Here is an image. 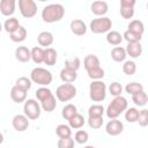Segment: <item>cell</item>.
Instances as JSON below:
<instances>
[{
	"mask_svg": "<svg viewBox=\"0 0 148 148\" xmlns=\"http://www.w3.org/2000/svg\"><path fill=\"white\" fill-rule=\"evenodd\" d=\"M2 29H3V25H2V24H1V22H0V31H1Z\"/></svg>",
	"mask_w": 148,
	"mask_h": 148,
	"instance_id": "cell-46",
	"label": "cell"
},
{
	"mask_svg": "<svg viewBox=\"0 0 148 148\" xmlns=\"http://www.w3.org/2000/svg\"><path fill=\"white\" fill-rule=\"evenodd\" d=\"M77 77V74L75 71H71L67 68H62L60 71V79L64 83H73Z\"/></svg>",
	"mask_w": 148,
	"mask_h": 148,
	"instance_id": "cell-24",
	"label": "cell"
},
{
	"mask_svg": "<svg viewBox=\"0 0 148 148\" xmlns=\"http://www.w3.org/2000/svg\"><path fill=\"white\" fill-rule=\"evenodd\" d=\"M30 54H31V60L39 65L44 61V49L40 46H35L30 50Z\"/></svg>",
	"mask_w": 148,
	"mask_h": 148,
	"instance_id": "cell-26",
	"label": "cell"
},
{
	"mask_svg": "<svg viewBox=\"0 0 148 148\" xmlns=\"http://www.w3.org/2000/svg\"><path fill=\"white\" fill-rule=\"evenodd\" d=\"M84 148H95V147H94V146H86Z\"/></svg>",
	"mask_w": 148,
	"mask_h": 148,
	"instance_id": "cell-47",
	"label": "cell"
},
{
	"mask_svg": "<svg viewBox=\"0 0 148 148\" xmlns=\"http://www.w3.org/2000/svg\"><path fill=\"white\" fill-rule=\"evenodd\" d=\"M83 66H84L87 72H90V71L99 68L101 67V62H99V59H98L97 56L88 54V56H86V58L83 60Z\"/></svg>",
	"mask_w": 148,
	"mask_h": 148,
	"instance_id": "cell-14",
	"label": "cell"
},
{
	"mask_svg": "<svg viewBox=\"0 0 148 148\" xmlns=\"http://www.w3.org/2000/svg\"><path fill=\"white\" fill-rule=\"evenodd\" d=\"M121 36H123V39H125V40L127 42V44H128V43H138V42H140L141 38H142V36L136 35V34H133V32H131V31H128V30H126Z\"/></svg>",
	"mask_w": 148,
	"mask_h": 148,
	"instance_id": "cell-40",
	"label": "cell"
},
{
	"mask_svg": "<svg viewBox=\"0 0 148 148\" xmlns=\"http://www.w3.org/2000/svg\"><path fill=\"white\" fill-rule=\"evenodd\" d=\"M58 148H74V139H72V136L65 138V139H59Z\"/></svg>",
	"mask_w": 148,
	"mask_h": 148,
	"instance_id": "cell-44",
	"label": "cell"
},
{
	"mask_svg": "<svg viewBox=\"0 0 148 148\" xmlns=\"http://www.w3.org/2000/svg\"><path fill=\"white\" fill-rule=\"evenodd\" d=\"M27 92L28 91H25V90H23V89H21L18 87H16V86H14L10 89V98H12L13 102H15L17 104L23 103L27 99Z\"/></svg>",
	"mask_w": 148,
	"mask_h": 148,
	"instance_id": "cell-16",
	"label": "cell"
},
{
	"mask_svg": "<svg viewBox=\"0 0 148 148\" xmlns=\"http://www.w3.org/2000/svg\"><path fill=\"white\" fill-rule=\"evenodd\" d=\"M104 120L103 117H89L88 118V125L90 126V128L92 130H98L102 127Z\"/></svg>",
	"mask_w": 148,
	"mask_h": 148,
	"instance_id": "cell-41",
	"label": "cell"
},
{
	"mask_svg": "<svg viewBox=\"0 0 148 148\" xmlns=\"http://www.w3.org/2000/svg\"><path fill=\"white\" fill-rule=\"evenodd\" d=\"M56 133L58 135L59 139H65V138H69L72 135V128L68 125L65 124H60L56 127Z\"/></svg>",
	"mask_w": 148,
	"mask_h": 148,
	"instance_id": "cell-30",
	"label": "cell"
},
{
	"mask_svg": "<svg viewBox=\"0 0 148 148\" xmlns=\"http://www.w3.org/2000/svg\"><path fill=\"white\" fill-rule=\"evenodd\" d=\"M105 131L111 136L119 135L124 131V124L118 119H110L105 125Z\"/></svg>",
	"mask_w": 148,
	"mask_h": 148,
	"instance_id": "cell-10",
	"label": "cell"
},
{
	"mask_svg": "<svg viewBox=\"0 0 148 148\" xmlns=\"http://www.w3.org/2000/svg\"><path fill=\"white\" fill-rule=\"evenodd\" d=\"M30 80H31V82H34L40 87H46L52 82L53 76H52L51 72L47 71L46 68L35 67L30 73Z\"/></svg>",
	"mask_w": 148,
	"mask_h": 148,
	"instance_id": "cell-3",
	"label": "cell"
},
{
	"mask_svg": "<svg viewBox=\"0 0 148 148\" xmlns=\"http://www.w3.org/2000/svg\"><path fill=\"white\" fill-rule=\"evenodd\" d=\"M106 42L109 43V44H111V45H114V46H117V45H119L121 42H123V36H121V34L120 32H118V31H114V30H110L108 34H106Z\"/></svg>",
	"mask_w": 148,
	"mask_h": 148,
	"instance_id": "cell-27",
	"label": "cell"
},
{
	"mask_svg": "<svg viewBox=\"0 0 148 148\" xmlns=\"http://www.w3.org/2000/svg\"><path fill=\"white\" fill-rule=\"evenodd\" d=\"M109 92H110L113 97L121 96V92H123V86H121L119 82H112V83L109 86Z\"/></svg>",
	"mask_w": 148,
	"mask_h": 148,
	"instance_id": "cell-42",
	"label": "cell"
},
{
	"mask_svg": "<svg viewBox=\"0 0 148 148\" xmlns=\"http://www.w3.org/2000/svg\"><path fill=\"white\" fill-rule=\"evenodd\" d=\"M90 30L94 34H105L109 32L112 28V21L111 18L106 17V16H102V17H97L94 18L90 22Z\"/></svg>",
	"mask_w": 148,
	"mask_h": 148,
	"instance_id": "cell-6",
	"label": "cell"
},
{
	"mask_svg": "<svg viewBox=\"0 0 148 148\" xmlns=\"http://www.w3.org/2000/svg\"><path fill=\"white\" fill-rule=\"evenodd\" d=\"M16 1L15 0H1L0 1V13L3 16H12L15 13Z\"/></svg>",
	"mask_w": 148,
	"mask_h": 148,
	"instance_id": "cell-12",
	"label": "cell"
},
{
	"mask_svg": "<svg viewBox=\"0 0 148 148\" xmlns=\"http://www.w3.org/2000/svg\"><path fill=\"white\" fill-rule=\"evenodd\" d=\"M139 117V110L136 108H127L125 110V120L128 123H136Z\"/></svg>",
	"mask_w": 148,
	"mask_h": 148,
	"instance_id": "cell-33",
	"label": "cell"
},
{
	"mask_svg": "<svg viewBox=\"0 0 148 148\" xmlns=\"http://www.w3.org/2000/svg\"><path fill=\"white\" fill-rule=\"evenodd\" d=\"M126 57H127L126 56V51L121 46H116V47H113L111 50V58L116 62H123V61H125Z\"/></svg>",
	"mask_w": 148,
	"mask_h": 148,
	"instance_id": "cell-25",
	"label": "cell"
},
{
	"mask_svg": "<svg viewBox=\"0 0 148 148\" xmlns=\"http://www.w3.org/2000/svg\"><path fill=\"white\" fill-rule=\"evenodd\" d=\"M123 72H124L126 75H128V76L135 74V72H136V64H135L133 60H126V61H124Z\"/></svg>",
	"mask_w": 148,
	"mask_h": 148,
	"instance_id": "cell-36",
	"label": "cell"
},
{
	"mask_svg": "<svg viewBox=\"0 0 148 148\" xmlns=\"http://www.w3.org/2000/svg\"><path fill=\"white\" fill-rule=\"evenodd\" d=\"M136 123H139L141 127H146L148 125V110L147 109H142L141 111H139V117H138Z\"/></svg>",
	"mask_w": 148,
	"mask_h": 148,
	"instance_id": "cell-43",
	"label": "cell"
},
{
	"mask_svg": "<svg viewBox=\"0 0 148 148\" xmlns=\"http://www.w3.org/2000/svg\"><path fill=\"white\" fill-rule=\"evenodd\" d=\"M88 139H89V134H88V132H86V131H83V130H79V131L75 132L74 141H75L76 143L83 145V143H86V142L88 141Z\"/></svg>",
	"mask_w": 148,
	"mask_h": 148,
	"instance_id": "cell-39",
	"label": "cell"
},
{
	"mask_svg": "<svg viewBox=\"0 0 148 148\" xmlns=\"http://www.w3.org/2000/svg\"><path fill=\"white\" fill-rule=\"evenodd\" d=\"M127 106H128L127 99L124 96H117L108 105L105 113H106L109 119H117L127 109Z\"/></svg>",
	"mask_w": 148,
	"mask_h": 148,
	"instance_id": "cell-2",
	"label": "cell"
},
{
	"mask_svg": "<svg viewBox=\"0 0 148 148\" xmlns=\"http://www.w3.org/2000/svg\"><path fill=\"white\" fill-rule=\"evenodd\" d=\"M84 123H86V119H84V117L82 116V114H80V113H76L75 116H73L69 120H68V126L71 127V128H74V130H79V128H81L83 125H84Z\"/></svg>",
	"mask_w": 148,
	"mask_h": 148,
	"instance_id": "cell-28",
	"label": "cell"
},
{
	"mask_svg": "<svg viewBox=\"0 0 148 148\" xmlns=\"http://www.w3.org/2000/svg\"><path fill=\"white\" fill-rule=\"evenodd\" d=\"M125 51H126V56H130L131 58L135 59V58H139L141 56L142 45H141L140 42H138V43H128L126 49H125Z\"/></svg>",
	"mask_w": 148,
	"mask_h": 148,
	"instance_id": "cell-17",
	"label": "cell"
},
{
	"mask_svg": "<svg viewBox=\"0 0 148 148\" xmlns=\"http://www.w3.org/2000/svg\"><path fill=\"white\" fill-rule=\"evenodd\" d=\"M27 35H28L27 29H25L23 25H20V27L17 28V30H15L13 34L9 35V38H10V40L14 42V43H21V42H23V40L27 38Z\"/></svg>",
	"mask_w": 148,
	"mask_h": 148,
	"instance_id": "cell-22",
	"label": "cell"
},
{
	"mask_svg": "<svg viewBox=\"0 0 148 148\" xmlns=\"http://www.w3.org/2000/svg\"><path fill=\"white\" fill-rule=\"evenodd\" d=\"M21 24L18 23V20L16 18V17H9V18H7L6 21H5V23H3V29L10 35V34H13L15 30H17V28L20 27Z\"/></svg>",
	"mask_w": 148,
	"mask_h": 148,
	"instance_id": "cell-29",
	"label": "cell"
},
{
	"mask_svg": "<svg viewBox=\"0 0 148 148\" xmlns=\"http://www.w3.org/2000/svg\"><path fill=\"white\" fill-rule=\"evenodd\" d=\"M69 28H71V31L76 35V36H83L86 32H87V25L86 23L82 21V20H73L69 24Z\"/></svg>",
	"mask_w": 148,
	"mask_h": 148,
	"instance_id": "cell-15",
	"label": "cell"
},
{
	"mask_svg": "<svg viewBox=\"0 0 148 148\" xmlns=\"http://www.w3.org/2000/svg\"><path fill=\"white\" fill-rule=\"evenodd\" d=\"M76 96V87L72 83H62L56 90V97L60 102H68Z\"/></svg>",
	"mask_w": 148,
	"mask_h": 148,
	"instance_id": "cell-5",
	"label": "cell"
},
{
	"mask_svg": "<svg viewBox=\"0 0 148 148\" xmlns=\"http://www.w3.org/2000/svg\"><path fill=\"white\" fill-rule=\"evenodd\" d=\"M58 59V53L53 47H47L44 50V64L47 66H53L56 65Z\"/></svg>",
	"mask_w": 148,
	"mask_h": 148,
	"instance_id": "cell-21",
	"label": "cell"
},
{
	"mask_svg": "<svg viewBox=\"0 0 148 148\" xmlns=\"http://www.w3.org/2000/svg\"><path fill=\"white\" fill-rule=\"evenodd\" d=\"M104 112H105V109L101 104H94L88 109L89 117H103Z\"/></svg>",
	"mask_w": 148,
	"mask_h": 148,
	"instance_id": "cell-34",
	"label": "cell"
},
{
	"mask_svg": "<svg viewBox=\"0 0 148 148\" xmlns=\"http://www.w3.org/2000/svg\"><path fill=\"white\" fill-rule=\"evenodd\" d=\"M80 66H81V61H80V59L77 57L72 58V59H67L65 61V68L71 69V71H75L76 72L80 68Z\"/></svg>",
	"mask_w": 148,
	"mask_h": 148,
	"instance_id": "cell-38",
	"label": "cell"
},
{
	"mask_svg": "<svg viewBox=\"0 0 148 148\" xmlns=\"http://www.w3.org/2000/svg\"><path fill=\"white\" fill-rule=\"evenodd\" d=\"M12 125H13V127H14L15 131H17V132H24L29 127L30 123H29V119L24 114H16L12 119Z\"/></svg>",
	"mask_w": 148,
	"mask_h": 148,
	"instance_id": "cell-11",
	"label": "cell"
},
{
	"mask_svg": "<svg viewBox=\"0 0 148 148\" xmlns=\"http://www.w3.org/2000/svg\"><path fill=\"white\" fill-rule=\"evenodd\" d=\"M39 104H40V108H42L44 111H46V112H52V111L57 108V98H56V96H54L53 92H52V94L49 95L46 98L42 99V101L39 102Z\"/></svg>",
	"mask_w": 148,
	"mask_h": 148,
	"instance_id": "cell-18",
	"label": "cell"
},
{
	"mask_svg": "<svg viewBox=\"0 0 148 148\" xmlns=\"http://www.w3.org/2000/svg\"><path fill=\"white\" fill-rule=\"evenodd\" d=\"M125 90H126L127 94H130V95L133 96V95L142 91L143 90V86L141 83H139V82H130V83L126 84Z\"/></svg>",
	"mask_w": 148,
	"mask_h": 148,
	"instance_id": "cell-35",
	"label": "cell"
},
{
	"mask_svg": "<svg viewBox=\"0 0 148 148\" xmlns=\"http://www.w3.org/2000/svg\"><path fill=\"white\" fill-rule=\"evenodd\" d=\"M18 9L25 18H31L37 14V5L34 0H18Z\"/></svg>",
	"mask_w": 148,
	"mask_h": 148,
	"instance_id": "cell-8",
	"label": "cell"
},
{
	"mask_svg": "<svg viewBox=\"0 0 148 148\" xmlns=\"http://www.w3.org/2000/svg\"><path fill=\"white\" fill-rule=\"evenodd\" d=\"M23 112L29 120H36L40 117V112H42L40 104L34 98L25 99L23 105Z\"/></svg>",
	"mask_w": 148,
	"mask_h": 148,
	"instance_id": "cell-7",
	"label": "cell"
},
{
	"mask_svg": "<svg viewBox=\"0 0 148 148\" xmlns=\"http://www.w3.org/2000/svg\"><path fill=\"white\" fill-rule=\"evenodd\" d=\"M128 31L133 32V34H136V35H140L142 36L143 35V31H145V25H143V22L140 21V20H132L130 23H128V27H127Z\"/></svg>",
	"mask_w": 148,
	"mask_h": 148,
	"instance_id": "cell-23",
	"label": "cell"
},
{
	"mask_svg": "<svg viewBox=\"0 0 148 148\" xmlns=\"http://www.w3.org/2000/svg\"><path fill=\"white\" fill-rule=\"evenodd\" d=\"M15 86L18 87V88H21V89H23V90H25V91H28V90L31 88L32 82H31V80H30L29 77H27V76H21V77H18V79L16 80Z\"/></svg>",
	"mask_w": 148,
	"mask_h": 148,
	"instance_id": "cell-37",
	"label": "cell"
},
{
	"mask_svg": "<svg viewBox=\"0 0 148 148\" xmlns=\"http://www.w3.org/2000/svg\"><path fill=\"white\" fill-rule=\"evenodd\" d=\"M53 40H54V37L52 35V32L50 31H42L38 36H37V42L40 46H44V47H49L53 44Z\"/></svg>",
	"mask_w": 148,
	"mask_h": 148,
	"instance_id": "cell-19",
	"label": "cell"
},
{
	"mask_svg": "<svg viewBox=\"0 0 148 148\" xmlns=\"http://www.w3.org/2000/svg\"><path fill=\"white\" fill-rule=\"evenodd\" d=\"M135 0H120V15L125 20H130L134 15Z\"/></svg>",
	"mask_w": 148,
	"mask_h": 148,
	"instance_id": "cell-9",
	"label": "cell"
},
{
	"mask_svg": "<svg viewBox=\"0 0 148 148\" xmlns=\"http://www.w3.org/2000/svg\"><path fill=\"white\" fill-rule=\"evenodd\" d=\"M15 58L20 62H28L31 59L30 50L27 46H18L15 50Z\"/></svg>",
	"mask_w": 148,
	"mask_h": 148,
	"instance_id": "cell-20",
	"label": "cell"
},
{
	"mask_svg": "<svg viewBox=\"0 0 148 148\" xmlns=\"http://www.w3.org/2000/svg\"><path fill=\"white\" fill-rule=\"evenodd\" d=\"M132 101H133V103H134L135 105H138V106H145V105L148 103V96H147V94L145 92V90H142V91H140V92L133 95V96H132Z\"/></svg>",
	"mask_w": 148,
	"mask_h": 148,
	"instance_id": "cell-32",
	"label": "cell"
},
{
	"mask_svg": "<svg viewBox=\"0 0 148 148\" xmlns=\"http://www.w3.org/2000/svg\"><path fill=\"white\" fill-rule=\"evenodd\" d=\"M65 15V8L60 3H50L42 10V18L46 23L59 22Z\"/></svg>",
	"mask_w": 148,
	"mask_h": 148,
	"instance_id": "cell-1",
	"label": "cell"
},
{
	"mask_svg": "<svg viewBox=\"0 0 148 148\" xmlns=\"http://www.w3.org/2000/svg\"><path fill=\"white\" fill-rule=\"evenodd\" d=\"M89 97L92 102H103L106 97V86L102 80L92 81L89 84Z\"/></svg>",
	"mask_w": 148,
	"mask_h": 148,
	"instance_id": "cell-4",
	"label": "cell"
},
{
	"mask_svg": "<svg viewBox=\"0 0 148 148\" xmlns=\"http://www.w3.org/2000/svg\"><path fill=\"white\" fill-rule=\"evenodd\" d=\"M90 10L92 12V14H95L96 16H105V14L109 10V6L105 1H94L90 6Z\"/></svg>",
	"mask_w": 148,
	"mask_h": 148,
	"instance_id": "cell-13",
	"label": "cell"
},
{
	"mask_svg": "<svg viewBox=\"0 0 148 148\" xmlns=\"http://www.w3.org/2000/svg\"><path fill=\"white\" fill-rule=\"evenodd\" d=\"M2 142H3V134L0 132V145H1Z\"/></svg>",
	"mask_w": 148,
	"mask_h": 148,
	"instance_id": "cell-45",
	"label": "cell"
},
{
	"mask_svg": "<svg viewBox=\"0 0 148 148\" xmlns=\"http://www.w3.org/2000/svg\"><path fill=\"white\" fill-rule=\"evenodd\" d=\"M77 113V108L74 104H67L62 108L61 110V116L62 118H65L66 120H69L73 116H75Z\"/></svg>",
	"mask_w": 148,
	"mask_h": 148,
	"instance_id": "cell-31",
	"label": "cell"
}]
</instances>
